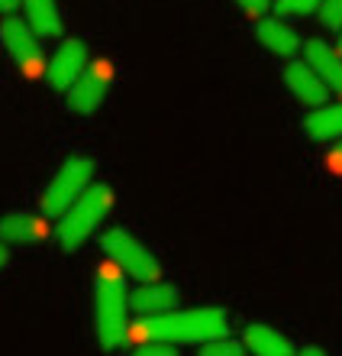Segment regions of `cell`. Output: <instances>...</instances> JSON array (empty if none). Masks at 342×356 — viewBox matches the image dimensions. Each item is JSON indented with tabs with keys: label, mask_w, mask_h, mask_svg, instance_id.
Listing matches in <instances>:
<instances>
[{
	"label": "cell",
	"mask_w": 342,
	"mask_h": 356,
	"mask_svg": "<svg viewBox=\"0 0 342 356\" xmlns=\"http://www.w3.org/2000/svg\"><path fill=\"white\" fill-rule=\"evenodd\" d=\"M139 343L142 340H155V343H207V340L226 337L230 334V314L223 308H194V311H168L158 318H139L136 327Z\"/></svg>",
	"instance_id": "1"
},
{
	"label": "cell",
	"mask_w": 342,
	"mask_h": 356,
	"mask_svg": "<svg viewBox=\"0 0 342 356\" xmlns=\"http://www.w3.org/2000/svg\"><path fill=\"white\" fill-rule=\"evenodd\" d=\"M94 334L107 353L130 340V289L110 263L94 269Z\"/></svg>",
	"instance_id": "2"
},
{
	"label": "cell",
	"mask_w": 342,
	"mask_h": 356,
	"mask_svg": "<svg viewBox=\"0 0 342 356\" xmlns=\"http://www.w3.org/2000/svg\"><path fill=\"white\" fill-rule=\"evenodd\" d=\"M113 211V188L103 181H94L55 224V240L65 253H74L78 246H84L97 234V227L103 224V217Z\"/></svg>",
	"instance_id": "3"
},
{
	"label": "cell",
	"mask_w": 342,
	"mask_h": 356,
	"mask_svg": "<svg viewBox=\"0 0 342 356\" xmlns=\"http://www.w3.org/2000/svg\"><path fill=\"white\" fill-rule=\"evenodd\" d=\"M101 250H103V256L110 259L113 269L132 275L139 285L162 279V263H158V256L152 253L132 230H126V227H110V230H103Z\"/></svg>",
	"instance_id": "4"
},
{
	"label": "cell",
	"mask_w": 342,
	"mask_h": 356,
	"mask_svg": "<svg viewBox=\"0 0 342 356\" xmlns=\"http://www.w3.org/2000/svg\"><path fill=\"white\" fill-rule=\"evenodd\" d=\"M94 172H97V162L91 156H68L58 172L52 175L46 188H42V195H39V211L42 217H62L68 207L78 201V197L94 185Z\"/></svg>",
	"instance_id": "5"
},
{
	"label": "cell",
	"mask_w": 342,
	"mask_h": 356,
	"mask_svg": "<svg viewBox=\"0 0 342 356\" xmlns=\"http://www.w3.org/2000/svg\"><path fill=\"white\" fill-rule=\"evenodd\" d=\"M0 42L10 52L13 65L23 72L26 78H46V58H42V46L39 36L26 26V19L7 17L0 23Z\"/></svg>",
	"instance_id": "6"
},
{
	"label": "cell",
	"mask_w": 342,
	"mask_h": 356,
	"mask_svg": "<svg viewBox=\"0 0 342 356\" xmlns=\"http://www.w3.org/2000/svg\"><path fill=\"white\" fill-rule=\"evenodd\" d=\"M110 78H113V68L110 62H94V65H87L78 75V81H74L71 88H68V111L81 113V117H91V113L101 111L103 97H107V91H110Z\"/></svg>",
	"instance_id": "7"
},
{
	"label": "cell",
	"mask_w": 342,
	"mask_h": 356,
	"mask_svg": "<svg viewBox=\"0 0 342 356\" xmlns=\"http://www.w3.org/2000/svg\"><path fill=\"white\" fill-rule=\"evenodd\" d=\"M87 46H84V39H65L62 46L52 52V58H49L46 65V81L55 91H68V88L78 81V75H81L84 68H87Z\"/></svg>",
	"instance_id": "8"
},
{
	"label": "cell",
	"mask_w": 342,
	"mask_h": 356,
	"mask_svg": "<svg viewBox=\"0 0 342 356\" xmlns=\"http://www.w3.org/2000/svg\"><path fill=\"white\" fill-rule=\"evenodd\" d=\"M49 240V220L42 214H3L0 217V243L3 246H36Z\"/></svg>",
	"instance_id": "9"
},
{
	"label": "cell",
	"mask_w": 342,
	"mask_h": 356,
	"mask_svg": "<svg viewBox=\"0 0 342 356\" xmlns=\"http://www.w3.org/2000/svg\"><path fill=\"white\" fill-rule=\"evenodd\" d=\"M178 308V289L168 282H146L136 291H130V311H136L139 318H158Z\"/></svg>",
	"instance_id": "10"
},
{
	"label": "cell",
	"mask_w": 342,
	"mask_h": 356,
	"mask_svg": "<svg viewBox=\"0 0 342 356\" xmlns=\"http://www.w3.org/2000/svg\"><path fill=\"white\" fill-rule=\"evenodd\" d=\"M304 62L320 75V81H323L330 91H336L342 97V56L326 42V39H307Z\"/></svg>",
	"instance_id": "11"
},
{
	"label": "cell",
	"mask_w": 342,
	"mask_h": 356,
	"mask_svg": "<svg viewBox=\"0 0 342 356\" xmlns=\"http://www.w3.org/2000/svg\"><path fill=\"white\" fill-rule=\"evenodd\" d=\"M255 39L277 58H291L304 49V39L297 36V29H291L284 19L277 17H262L255 23Z\"/></svg>",
	"instance_id": "12"
},
{
	"label": "cell",
	"mask_w": 342,
	"mask_h": 356,
	"mask_svg": "<svg viewBox=\"0 0 342 356\" xmlns=\"http://www.w3.org/2000/svg\"><path fill=\"white\" fill-rule=\"evenodd\" d=\"M284 85H287V91L294 94L300 104H307V107H323L326 97H330V88L320 81V75H316L307 62H291V65L284 68Z\"/></svg>",
	"instance_id": "13"
},
{
	"label": "cell",
	"mask_w": 342,
	"mask_h": 356,
	"mask_svg": "<svg viewBox=\"0 0 342 356\" xmlns=\"http://www.w3.org/2000/svg\"><path fill=\"white\" fill-rule=\"evenodd\" d=\"M242 347L252 356H297V347L268 324H249L242 330Z\"/></svg>",
	"instance_id": "14"
},
{
	"label": "cell",
	"mask_w": 342,
	"mask_h": 356,
	"mask_svg": "<svg viewBox=\"0 0 342 356\" xmlns=\"http://www.w3.org/2000/svg\"><path fill=\"white\" fill-rule=\"evenodd\" d=\"M304 133L316 143H333L342 136V101L339 104H323L304 117Z\"/></svg>",
	"instance_id": "15"
},
{
	"label": "cell",
	"mask_w": 342,
	"mask_h": 356,
	"mask_svg": "<svg viewBox=\"0 0 342 356\" xmlns=\"http://www.w3.org/2000/svg\"><path fill=\"white\" fill-rule=\"evenodd\" d=\"M26 13V26L36 36H58L62 33V10L58 0H19Z\"/></svg>",
	"instance_id": "16"
},
{
	"label": "cell",
	"mask_w": 342,
	"mask_h": 356,
	"mask_svg": "<svg viewBox=\"0 0 342 356\" xmlns=\"http://www.w3.org/2000/svg\"><path fill=\"white\" fill-rule=\"evenodd\" d=\"M197 356H249V353H246V347H242V340H232L230 334H226V337H216V340L200 343V353Z\"/></svg>",
	"instance_id": "17"
},
{
	"label": "cell",
	"mask_w": 342,
	"mask_h": 356,
	"mask_svg": "<svg viewBox=\"0 0 342 356\" xmlns=\"http://www.w3.org/2000/svg\"><path fill=\"white\" fill-rule=\"evenodd\" d=\"M323 0H271V10L281 17H307V13H316Z\"/></svg>",
	"instance_id": "18"
},
{
	"label": "cell",
	"mask_w": 342,
	"mask_h": 356,
	"mask_svg": "<svg viewBox=\"0 0 342 356\" xmlns=\"http://www.w3.org/2000/svg\"><path fill=\"white\" fill-rule=\"evenodd\" d=\"M316 13L326 29H342V0H323Z\"/></svg>",
	"instance_id": "19"
},
{
	"label": "cell",
	"mask_w": 342,
	"mask_h": 356,
	"mask_svg": "<svg viewBox=\"0 0 342 356\" xmlns=\"http://www.w3.org/2000/svg\"><path fill=\"white\" fill-rule=\"evenodd\" d=\"M130 356H178V347H171V343H155V340H142Z\"/></svg>",
	"instance_id": "20"
},
{
	"label": "cell",
	"mask_w": 342,
	"mask_h": 356,
	"mask_svg": "<svg viewBox=\"0 0 342 356\" xmlns=\"http://www.w3.org/2000/svg\"><path fill=\"white\" fill-rule=\"evenodd\" d=\"M236 7H239L246 17L262 19V17H265V13L271 10V0H236Z\"/></svg>",
	"instance_id": "21"
},
{
	"label": "cell",
	"mask_w": 342,
	"mask_h": 356,
	"mask_svg": "<svg viewBox=\"0 0 342 356\" xmlns=\"http://www.w3.org/2000/svg\"><path fill=\"white\" fill-rule=\"evenodd\" d=\"M19 10V0H0V13H7V17H13Z\"/></svg>",
	"instance_id": "22"
},
{
	"label": "cell",
	"mask_w": 342,
	"mask_h": 356,
	"mask_svg": "<svg viewBox=\"0 0 342 356\" xmlns=\"http://www.w3.org/2000/svg\"><path fill=\"white\" fill-rule=\"evenodd\" d=\"M297 356H330V353H326L323 347H314V343H310V347H300V350H297Z\"/></svg>",
	"instance_id": "23"
},
{
	"label": "cell",
	"mask_w": 342,
	"mask_h": 356,
	"mask_svg": "<svg viewBox=\"0 0 342 356\" xmlns=\"http://www.w3.org/2000/svg\"><path fill=\"white\" fill-rule=\"evenodd\" d=\"M10 263V246H3L0 243V269H3V266Z\"/></svg>",
	"instance_id": "24"
},
{
	"label": "cell",
	"mask_w": 342,
	"mask_h": 356,
	"mask_svg": "<svg viewBox=\"0 0 342 356\" xmlns=\"http://www.w3.org/2000/svg\"><path fill=\"white\" fill-rule=\"evenodd\" d=\"M336 159L342 162V143H339V146H336Z\"/></svg>",
	"instance_id": "25"
},
{
	"label": "cell",
	"mask_w": 342,
	"mask_h": 356,
	"mask_svg": "<svg viewBox=\"0 0 342 356\" xmlns=\"http://www.w3.org/2000/svg\"><path fill=\"white\" fill-rule=\"evenodd\" d=\"M336 52H339V56H342V29H339V46H336Z\"/></svg>",
	"instance_id": "26"
}]
</instances>
